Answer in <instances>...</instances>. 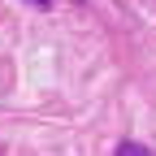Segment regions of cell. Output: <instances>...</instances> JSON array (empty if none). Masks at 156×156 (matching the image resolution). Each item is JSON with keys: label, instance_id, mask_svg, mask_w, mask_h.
<instances>
[{"label": "cell", "instance_id": "6da1fadb", "mask_svg": "<svg viewBox=\"0 0 156 156\" xmlns=\"http://www.w3.org/2000/svg\"><path fill=\"white\" fill-rule=\"evenodd\" d=\"M117 156H152L143 143H122V147H117Z\"/></svg>", "mask_w": 156, "mask_h": 156}, {"label": "cell", "instance_id": "7a4b0ae2", "mask_svg": "<svg viewBox=\"0 0 156 156\" xmlns=\"http://www.w3.org/2000/svg\"><path fill=\"white\" fill-rule=\"evenodd\" d=\"M30 5H48V0H30Z\"/></svg>", "mask_w": 156, "mask_h": 156}]
</instances>
